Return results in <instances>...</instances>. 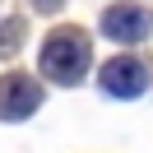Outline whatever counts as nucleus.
Instances as JSON below:
<instances>
[{
    "mask_svg": "<svg viewBox=\"0 0 153 153\" xmlns=\"http://www.w3.org/2000/svg\"><path fill=\"white\" fill-rule=\"evenodd\" d=\"M102 88L111 97H139L144 88H149V70H144L139 60L121 56V60H111V65H102Z\"/></svg>",
    "mask_w": 153,
    "mask_h": 153,
    "instance_id": "20e7f679",
    "label": "nucleus"
},
{
    "mask_svg": "<svg viewBox=\"0 0 153 153\" xmlns=\"http://www.w3.org/2000/svg\"><path fill=\"white\" fill-rule=\"evenodd\" d=\"M37 10H60V0H33Z\"/></svg>",
    "mask_w": 153,
    "mask_h": 153,
    "instance_id": "423d86ee",
    "label": "nucleus"
},
{
    "mask_svg": "<svg viewBox=\"0 0 153 153\" xmlns=\"http://www.w3.org/2000/svg\"><path fill=\"white\" fill-rule=\"evenodd\" d=\"M149 28H153V19L144 10H134V5H111V10L102 14V33L111 42H125V47H130V42H144Z\"/></svg>",
    "mask_w": 153,
    "mask_h": 153,
    "instance_id": "7ed1b4c3",
    "label": "nucleus"
},
{
    "mask_svg": "<svg viewBox=\"0 0 153 153\" xmlns=\"http://www.w3.org/2000/svg\"><path fill=\"white\" fill-rule=\"evenodd\" d=\"M42 102V84L28 74H5L0 79V121H23Z\"/></svg>",
    "mask_w": 153,
    "mask_h": 153,
    "instance_id": "f03ea898",
    "label": "nucleus"
},
{
    "mask_svg": "<svg viewBox=\"0 0 153 153\" xmlns=\"http://www.w3.org/2000/svg\"><path fill=\"white\" fill-rule=\"evenodd\" d=\"M19 33H23V23H19V19L0 23V51H19Z\"/></svg>",
    "mask_w": 153,
    "mask_h": 153,
    "instance_id": "39448f33",
    "label": "nucleus"
},
{
    "mask_svg": "<svg viewBox=\"0 0 153 153\" xmlns=\"http://www.w3.org/2000/svg\"><path fill=\"white\" fill-rule=\"evenodd\" d=\"M88 60H93V47L79 28H56L42 42V74L56 79V84H79Z\"/></svg>",
    "mask_w": 153,
    "mask_h": 153,
    "instance_id": "f257e3e1",
    "label": "nucleus"
}]
</instances>
